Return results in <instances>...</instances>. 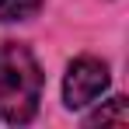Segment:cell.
<instances>
[{"mask_svg":"<svg viewBox=\"0 0 129 129\" xmlns=\"http://www.w3.org/2000/svg\"><path fill=\"white\" fill-rule=\"evenodd\" d=\"M108 87V66L94 56H80L73 59L66 70V84H63V98L70 108H87L91 101H98Z\"/></svg>","mask_w":129,"mask_h":129,"instance_id":"2","label":"cell"},{"mask_svg":"<svg viewBox=\"0 0 129 129\" xmlns=\"http://www.w3.org/2000/svg\"><path fill=\"white\" fill-rule=\"evenodd\" d=\"M42 0H0V21H28L35 18Z\"/></svg>","mask_w":129,"mask_h":129,"instance_id":"3","label":"cell"},{"mask_svg":"<svg viewBox=\"0 0 129 129\" xmlns=\"http://www.w3.org/2000/svg\"><path fill=\"white\" fill-rule=\"evenodd\" d=\"M42 98V70L35 56L18 42L0 45V119L31 122Z\"/></svg>","mask_w":129,"mask_h":129,"instance_id":"1","label":"cell"},{"mask_svg":"<svg viewBox=\"0 0 129 129\" xmlns=\"http://www.w3.org/2000/svg\"><path fill=\"white\" fill-rule=\"evenodd\" d=\"M91 126H105V122H129V108H126V98H112L108 101V108H98L91 119H87Z\"/></svg>","mask_w":129,"mask_h":129,"instance_id":"4","label":"cell"}]
</instances>
